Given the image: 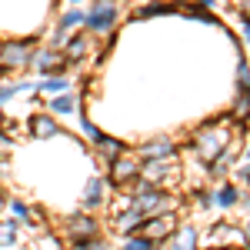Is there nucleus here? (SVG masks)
Returning <instances> with one entry per match:
<instances>
[{
    "mask_svg": "<svg viewBox=\"0 0 250 250\" xmlns=\"http://www.w3.org/2000/svg\"><path fill=\"white\" fill-rule=\"evenodd\" d=\"M117 14H120V0H97L94 10L83 17L87 23V30H97V34H107L110 27H114Z\"/></svg>",
    "mask_w": 250,
    "mask_h": 250,
    "instance_id": "f257e3e1",
    "label": "nucleus"
},
{
    "mask_svg": "<svg viewBox=\"0 0 250 250\" xmlns=\"http://www.w3.org/2000/svg\"><path fill=\"white\" fill-rule=\"evenodd\" d=\"M0 57H3V67L7 70H20V67H27L34 60V50H30V43L7 40V43H0Z\"/></svg>",
    "mask_w": 250,
    "mask_h": 250,
    "instance_id": "f03ea898",
    "label": "nucleus"
},
{
    "mask_svg": "<svg viewBox=\"0 0 250 250\" xmlns=\"http://www.w3.org/2000/svg\"><path fill=\"white\" fill-rule=\"evenodd\" d=\"M227 140L230 137L224 134V130H204V134L197 137V154L204 157V160H217V157L224 154V147H227Z\"/></svg>",
    "mask_w": 250,
    "mask_h": 250,
    "instance_id": "7ed1b4c3",
    "label": "nucleus"
},
{
    "mask_svg": "<svg viewBox=\"0 0 250 250\" xmlns=\"http://www.w3.org/2000/svg\"><path fill=\"white\" fill-rule=\"evenodd\" d=\"M30 63L40 70V77H50V74H63V67H67L70 60H67V54H60V50H54V47H47V50L34 54Z\"/></svg>",
    "mask_w": 250,
    "mask_h": 250,
    "instance_id": "20e7f679",
    "label": "nucleus"
},
{
    "mask_svg": "<svg viewBox=\"0 0 250 250\" xmlns=\"http://www.w3.org/2000/svg\"><path fill=\"white\" fill-rule=\"evenodd\" d=\"M140 230L147 233L150 240H167V237L177 230V217H173V213H150Z\"/></svg>",
    "mask_w": 250,
    "mask_h": 250,
    "instance_id": "39448f33",
    "label": "nucleus"
},
{
    "mask_svg": "<svg viewBox=\"0 0 250 250\" xmlns=\"http://www.w3.org/2000/svg\"><path fill=\"white\" fill-rule=\"evenodd\" d=\"M144 220H147V213L140 210V207H124V210L117 213V233H124V237H130V233H140V227H144Z\"/></svg>",
    "mask_w": 250,
    "mask_h": 250,
    "instance_id": "423d86ee",
    "label": "nucleus"
},
{
    "mask_svg": "<svg viewBox=\"0 0 250 250\" xmlns=\"http://www.w3.org/2000/svg\"><path fill=\"white\" fill-rule=\"evenodd\" d=\"M137 173H140V164H137L134 157L120 154V157H114V160H110V180H114V184H120V187H124V184H130Z\"/></svg>",
    "mask_w": 250,
    "mask_h": 250,
    "instance_id": "0eeeda50",
    "label": "nucleus"
},
{
    "mask_svg": "<svg viewBox=\"0 0 250 250\" xmlns=\"http://www.w3.org/2000/svg\"><path fill=\"white\" fill-rule=\"evenodd\" d=\"M100 227H97L94 217H70L67 220V237H70V244H77V240H94Z\"/></svg>",
    "mask_w": 250,
    "mask_h": 250,
    "instance_id": "6e6552de",
    "label": "nucleus"
},
{
    "mask_svg": "<svg viewBox=\"0 0 250 250\" xmlns=\"http://www.w3.org/2000/svg\"><path fill=\"white\" fill-rule=\"evenodd\" d=\"M167 204H170V200H167L160 190H154V187H144V190L134 197V207H140L147 217H150V213H157V210H164Z\"/></svg>",
    "mask_w": 250,
    "mask_h": 250,
    "instance_id": "1a4fd4ad",
    "label": "nucleus"
},
{
    "mask_svg": "<svg viewBox=\"0 0 250 250\" xmlns=\"http://www.w3.org/2000/svg\"><path fill=\"white\" fill-rule=\"evenodd\" d=\"M30 134L37 137V140H50V137L60 134V127L50 114H34L30 117Z\"/></svg>",
    "mask_w": 250,
    "mask_h": 250,
    "instance_id": "9d476101",
    "label": "nucleus"
},
{
    "mask_svg": "<svg viewBox=\"0 0 250 250\" xmlns=\"http://www.w3.org/2000/svg\"><path fill=\"white\" fill-rule=\"evenodd\" d=\"M170 173V164H167V157H160V160H150L147 167H140V173L137 177H144L147 184H157L160 177H167Z\"/></svg>",
    "mask_w": 250,
    "mask_h": 250,
    "instance_id": "9b49d317",
    "label": "nucleus"
},
{
    "mask_svg": "<svg viewBox=\"0 0 250 250\" xmlns=\"http://www.w3.org/2000/svg\"><path fill=\"white\" fill-rule=\"evenodd\" d=\"M170 154H173V144H170V140H164V137L140 147V157H147V160H160V157H170Z\"/></svg>",
    "mask_w": 250,
    "mask_h": 250,
    "instance_id": "f8f14e48",
    "label": "nucleus"
},
{
    "mask_svg": "<svg viewBox=\"0 0 250 250\" xmlns=\"http://www.w3.org/2000/svg\"><path fill=\"white\" fill-rule=\"evenodd\" d=\"M94 144H97V150L107 157V160H114V157L124 154V140H114V137H107V134H97Z\"/></svg>",
    "mask_w": 250,
    "mask_h": 250,
    "instance_id": "ddd939ff",
    "label": "nucleus"
},
{
    "mask_svg": "<svg viewBox=\"0 0 250 250\" xmlns=\"http://www.w3.org/2000/svg\"><path fill=\"white\" fill-rule=\"evenodd\" d=\"M83 204H87V207H100V204H104V180H100V177H94V180L87 184Z\"/></svg>",
    "mask_w": 250,
    "mask_h": 250,
    "instance_id": "4468645a",
    "label": "nucleus"
},
{
    "mask_svg": "<svg viewBox=\"0 0 250 250\" xmlns=\"http://www.w3.org/2000/svg\"><path fill=\"white\" fill-rule=\"evenodd\" d=\"M77 110V97L74 94H57L50 100V114H74Z\"/></svg>",
    "mask_w": 250,
    "mask_h": 250,
    "instance_id": "2eb2a0df",
    "label": "nucleus"
},
{
    "mask_svg": "<svg viewBox=\"0 0 250 250\" xmlns=\"http://www.w3.org/2000/svg\"><path fill=\"white\" fill-rule=\"evenodd\" d=\"M37 90H43V94H63V90H70V83H67V77H60V74H50V77L40 80Z\"/></svg>",
    "mask_w": 250,
    "mask_h": 250,
    "instance_id": "dca6fc26",
    "label": "nucleus"
},
{
    "mask_svg": "<svg viewBox=\"0 0 250 250\" xmlns=\"http://www.w3.org/2000/svg\"><path fill=\"white\" fill-rule=\"evenodd\" d=\"M17 220H0V247H17Z\"/></svg>",
    "mask_w": 250,
    "mask_h": 250,
    "instance_id": "f3484780",
    "label": "nucleus"
},
{
    "mask_svg": "<svg viewBox=\"0 0 250 250\" xmlns=\"http://www.w3.org/2000/svg\"><path fill=\"white\" fill-rule=\"evenodd\" d=\"M83 17H87L83 10L70 7V10H63V14H60V27H63V30H70V27H80V23H83Z\"/></svg>",
    "mask_w": 250,
    "mask_h": 250,
    "instance_id": "a211bd4d",
    "label": "nucleus"
},
{
    "mask_svg": "<svg viewBox=\"0 0 250 250\" xmlns=\"http://www.w3.org/2000/svg\"><path fill=\"white\" fill-rule=\"evenodd\" d=\"M7 210L14 213V220H17V224H27V220H30V207H27L23 200H17V197H14V200H7Z\"/></svg>",
    "mask_w": 250,
    "mask_h": 250,
    "instance_id": "6ab92c4d",
    "label": "nucleus"
},
{
    "mask_svg": "<svg viewBox=\"0 0 250 250\" xmlns=\"http://www.w3.org/2000/svg\"><path fill=\"white\" fill-rule=\"evenodd\" d=\"M83 54H87V37L67 40V60H83Z\"/></svg>",
    "mask_w": 250,
    "mask_h": 250,
    "instance_id": "aec40b11",
    "label": "nucleus"
},
{
    "mask_svg": "<svg viewBox=\"0 0 250 250\" xmlns=\"http://www.w3.org/2000/svg\"><path fill=\"white\" fill-rule=\"evenodd\" d=\"M213 200H217L220 207H233V204H237V187H220Z\"/></svg>",
    "mask_w": 250,
    "mask_h": 250,
    "instance_id": "412c9836",
    "label": "nucleus"
},
{
    "mask_svg": "<svg viewBox=\"0 0 250 250\" xmlns=\"http://www.w3.org/2000/svg\"><path fill=\"white\" fill-rule=\"evenodd\" d=\"M177 247H184V250L197 247V230H193V227H184V230L177 233Z\"/></svg>",
    "mask_w": 250,
    "mask_h": 250,
    "instance_id": "4be33fe9",
    "label": "nucleus"
},
{
    "mask_svg": "<svg viewBox=\"0 0 250 250\" xmlns=\"http://www.w3.org/2000/svg\"><path fill=\"white\" fill-rule=\"evenodd\" d=\"M14 154V137L7 134L3 127H0V160H7V157Z\"/></svg>",
    "mask_w": 250,
    "mask_h": 250,
    "instance_id": "5701e85b",
    "label": "nucleus"
},
{
    "mask_svg": "<svg viewBox=\"0 0 250 250\" xmlns=\"http://www.w3.org/2000/svg\"><path fill=\"white\" fill-rule=\"evenodd\" d=\"M237 83H240V90H250V67L244 60L237 63Z\"/></svg>",
    "mask_w": 250,
    "mask_h": 250,
    "instance_id": "b1692460",
    "label": "nucleus"
},
{
    "mask_svg": "<svg viewBox=\"0 0 250 250\" xmlns=\"http://www.w3.org/2000/svg\"><path fill=\"white\" fill-rule=\"evenodd\" d=\"M150 244H154V240H150L147 233H144V237H134V233H130V240H127L130 250H150Z\"/></svg>",
    "mask_w": 250,
    "mask_h": 250,
    "instance_id": "393cba45",
    "label": "nucleus"
},
{
    "mask_svg": "<svg viewBox=\"0 0 250 250\" xmlns=\"http://www.w3.org/2000/svg\"><path fill=\"white\" fill-rule=\"evenodd\" d=\"M247 110H250V97H247V90H244V97H240V100H237V107H233V117H237V120H244Z\"/></svg>",
    "mask_w": 250,
    "mask_h": 250,
    "instance_id": "a878e982",
    "label": "nucleus"
},
{
    "mask_svg": "<svg viewBox=\"0 0 250 250\" xmlns=\"http://www.w3.org/2000/svg\"><path fill=\"white\" fill-rule=\"evenodd\" d=\"M167 10H170L167 3H150L147 10H140V17H150V14H167Z\"/></svg>",
    "mask_w": 250,
    "mask_h": 250,
    "instance_id": "bb28decb",
    "label": "nucleus"
},
{
    "mask_svg": "<svg viewBox=\"0 0 250 250\" xmlns=\"http://www.w3.org/2000/svg\"><path fill=\"white\" fill-rule=\"evenodd\" d=\"M14 94H17V83H3V87H0V104H7Z\"/></svg>",
    "mask_w": 250,
    "mask_h": 250,
    "instance_id": "cd10ccee",
    "label": "nucleus"
},
{
    "mask_svg": "<svg viewBox=\"0 0 250 250\" xmlns=\"http://www.w3.org/2000/svg\"><path fill=\"white\" fill-rule=\"evenodd\" d=\"M80 124H83V130H87V137H90V140H94V137L100 134V130H97L94 124H90V117H80Z\"/></svg>",
    "mask_w": 250,
    "mask_h": 250,
    "instance_id": "c85d7f7f",
    "label": "nucleus"
},
{
    "mask_svg": "<svg viewBox=\"0 0 250 250\" xmlns=\"http://www.w3.org/2000/svg\"><path fill=\"white\" fill-rule=\"evenodd\" d=\"M197 204H200V207H210L213 197H210V193H197Z\"/></svg>",
    "mask_w": 250,
    "mask_h": 250,
    "instance_id": "c756f323",
    "label": "nucleus"
},
{
    "mask_svg": "<svg viewBox=\"0 0 250 250\" xmlns=\"http://www.w3.org/2000/svg\"><path fill=\"white\" fill-rule=\"evenodd\" d=\"M3 130H7V134H10V137H17V134H20V127H17V124H14V120H7V124H3Z\"/></svg>",
    "mask_w": 250,
    "mask_h": 250,
    "instance_id": "7c9ffc66",
    "label": "nucleus"
},
{
    "mask_svg": "<svg viewBox=\"0 0 250 250\" xmlns=\"http://www.w3.org/2000/svg\"><path fill=\"white\" fill-rule=\"evenodd\" d=\"M57 244H60L57 237H43V240H40V247H57Z\"/></svg>",
    "mask_w": 250,
    "mask_h": 250,
    "instance_id": "2f4dec72",
    "label": "nucleus"
},
{
    "mask_svg": "<svg viewBox=\"0 0 250 250\" xmlns=\"http://www.w3.org/2000/svg\"><path fill=\"white\" fill-rule=\"evenodd\" d=\"M240 10H244V20H250V0H240Z\"/></svg>",
    "mask_w": 250,
    "mask_h": 250,
    "instance_id": "473e14b6",
    "label": "nucleus"
},
{
    "mask_svg": "<svg viewBox=\"0 0 250 250\" xmlns=\"http://www.w3.org/2000/svg\"><path fill=\"white\" fill-rule=\"evenodd\" d=\"M7 210V197H3V190H0V213Z\"/></svg>",
    "mask_w": 250,
    "mask_h": 250,
    "instance_id": "72a5a7b5",
    "label": "nucleus"
},
{
    "mask_svg": "<svg viewBox=\"0 0 250 250\" xmlns=\"http://www.w3.org/2000/svg\"><path fill=\"white\" fill-rule=\"evenodd\" d=\"M244 240L250 244V220H247V227H244Z\"/></svg>",
    "mask_w": 250,
    "mask_h": 250,
    "instance_id": "f704fd0d",
    "label": "nucleus"
},
{
    "mask_svg": "<svg viewBox=\"0 0 250 250\" xmlns=\"http://www.w3.org/2000/svg\"><path fill=\"white\" fill-rule=\"evenodd\" d=\"M244 37H247V43H250V20H247V27H244Z\"/></svg>",
    "mask_w": 250,
    "mask_h": 250,
    "instance_id": "c9c22d12",
    "label": "nucleus"
},
{
    "mask_svg": "<svg viewBox=\"0 0 250 250\" xmlns=\"http://www.w3.org/2000/svg\"><path fill=\"white\" fill-rule=\"evenodd\" d=\"M0 74H7V67H3V57H0Z\"/></svg>",
    "mask_w": 250,
    "mask_h": 250,
    "instance_id": "e433bc0d",
    "label": "nucleus"
},
{
    "mask_svg": "<svg viewBox=\"0 0 250 250\" xmlns=\"http://www.w3.org/2000/svg\"><path fill=\"white\" fill-rule=\"evenodd\" d=\"M200 3H204V7H213V0H200Z\"/></svg>",
    "mask_w": 250,
    "mask_h": 250,
    "instance_id": "4c0bfd02",
    "label": "nucleus"
},
{
    "mask_svg": "<svg viewBox=\"0 0 250 250\" xmlns=\"http://www.w3.org/2000/svg\"><path fill=\"white\" fill-rule=\"evenodd\" d=\"M70 3H80V0H70Z\"/></svg>",
    "mask_w": 250,
    "mask_h": 250,
    "instance_id": "58836bf2",
    "label": "nucleus"
}]
</instances>
